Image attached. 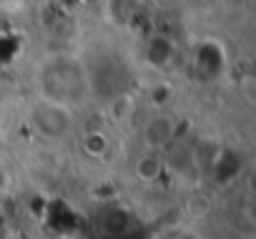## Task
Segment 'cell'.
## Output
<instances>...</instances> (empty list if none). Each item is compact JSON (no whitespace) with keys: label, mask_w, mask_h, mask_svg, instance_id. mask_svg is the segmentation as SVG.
Returning <instances> with one entry per match:
<instances>
[{"label":"cell","mask_w":256,"mask_h":239,"mask_svg":"<svg viewBox=\"0 0 256 239\" xmlns=\"http://www.w3.org/2000/svg\"><path fill=\"white\" fill-rule=\"evenodd\" d=\"M38 81H40V88L36 91L38 96L68 103L73 108H78L93 91L88 66L80 63L78 56H66V53L46 61L40 66Z\"/></svg>","instance_id":"6da1fadb"},{"label":"cell","mask_w":256,"mask_h":239,"mask_svg":"<svg viewBox=\"0 0 256 239\" xmlns=\"http://www.w3.org/2000/svg\"><path fill=\"white\" fill-rule=\"evenodd\" d=\"M28 126L33 129V134L48 144L63 141L73 134L76 129V108L46 96H33L26 111Z\"/></svg>","instance_id":"7a4b0ae2"},{"label":"cell","mask_w":256,"mask_h":239,"mask_svg":"<svg viewBox=\"0 0 256 239\" xmlns=\"http://www.w3.org/2000/svg\"><path fill=\"white\" fill-rule=\"evenodd\" d=\"M176 136H178V124H176V118L164 108L151 113L144 121V129H141L144 149H154V151L166 154L176 144Z\"/></svg>","instance_id":"3957f363"},{"label":"cell","mask_w":256,"mask_h":239,"mask_svg":"<svg viewBox=\"0 0 256 239\" xmlns=\"http://www.w3.org/2000/svg\"><path fill=\"white\" fill-rule=\"evenodd\" d=\"M166 169V154L154 151V149H144L136 161H134V176L141 184H154Z\"/></svg>","instance_id":"277c9868"}]
</instances>
